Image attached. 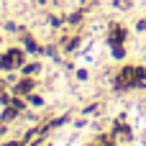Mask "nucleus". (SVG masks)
Returning a JSON list of instances; mask_svg holds the SVG:
<instances>
[{
	"mask_svg": "<svg viewBox=\"0 0 146 146\" xmlns=\"http://www.w3.org/2000/svg\"><path fill=\"white\" fill-rule=\"evenodd\" d=\"M146 77L144 69H136V67H126L121 74H118V80H115V85L118 87H131V85H141Z\"/></svg>",
	"mask_w": 146,
	"mask_h": 146,
	"instance_id": "obj_1",
	"label": "nucleus"
},
{
	"mask_svg": "<svg viewBox=\"0 0 146 146\" xmlns=\"http://www.w3.org/2000/svg\"><path fill=\"white\" fill-rule=\"evenodd\" d=\"M21 59H23V51H18V49H13V51H8L3 59H0V67L3 69H10V67H15V64H21Z\"/></svg>",
	"mask_w": 146,
	"mask_h": 146,
	"instance_id": "obj_2",
	"label": "nucleus"
},
{
	"mask_svg": "<svg viewBox=\"0 0 146 146\" xmlns=\"http://www.w3.org/2000/svg\"><path fill=\"white\" fill-rule=\"evenodd\" d=\"M123 36H126V31L115 26V28H113V36H110V44H113V46H121V41H123Z\"/></svg>",
	"mask_w": 146,
	"mask_h": 146,
	"instance_id": "obj_3",
	"label": "nucleus"
},
{
	"mask_svg": "<svg viewBox=\"0 0 146 146\" xmlns=\"http://www.w3.org/2000/svg\"><path fill=\"white\" fill-rule=\"evenodd\" d=\"M31 87H33V85H31V82H23V85H18V87H15V92H18V95H21V92H28V90H31Z\"/></svg>",
	"mask_w": 146,
	"mask_h": 146,
	"instance_id": "obj_4",
	"label": "nucleus"
},
{
	"mask_svg": "<svg viewBox=\"0 0 146 146\" xmlns=\"http://www.w3.org/2000/svg\"><path fill=\"white\" fill-rule=\"evenodd\" d=\"M3 118H5V121H10V118H15V108H8V110H5V115H3Z\"/></svg>",
	"mask_w": 146,
	"mask_h": 146,
	"instance_id": "obj_5",
	"label": "nucleus"
}]
</instances>
